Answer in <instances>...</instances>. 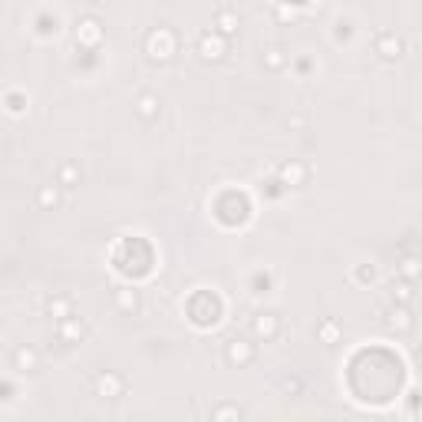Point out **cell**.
<instances>
[{
  "label": "cell",
  "mask_w": 422,
  "mask_h": 422,
  "mask_svg": "<svg viewBox=\"0 0 422 422\" xmlns=\"http://www.w3.org/2000/svg\"><path fill=\"white\" fill-rule=\"evenodd\" d=\"M189 317L195 327H215L221 320V300L211 290H198L189 300Z\"/></svg>",
  "instance_id": "6da1fadb"
},
{
  "label": "cell",
  "mask_w": 422,
  "mask_h": 422,
  "mask_svg": "<svg viewBox=\"0 0 422 422\" xmlns=\"http://www.w3.org/2000/svg\"><path fill=\"white\" fill-rule=\"evenodd\" d=\"M175 53H179V36H175V30L159 27L145 36V56H149L152 63H169Z\"/></svg>",
  "instance_id": "7a4b0ae2"
},
{
  "label": "cell",
  "mask_w": 422,
  "mask_h": 422,
  "mask_svg": "<svg viewBox=\"0 0 422 422\" xmlns=\"http://www.w3.org/2000/svg\"><path fill=\"white\" fill-rule=\"evenodd\" d=\"M126 389H129L126 376H122V373H112V369H106V373H99V376L93 379V393H96L99 399H109V403L122 399Z\"/></svg>",
  "instance_id": "3957f363"
},
{
  "label": "cell",
  "mask_w": 422,
  "mask_h": 422,
  "mask_svg": "<svg viewBox=\"0 0 422 422\" xmlns=\"http://www.w3.org/2000/svg\"><path fill=\"white\" fill-rule=\"evenodd\" d=\"M198 56L205 60V63H221L228 56V36L215 33V30H208V33L198 36V43H195Z\"/></svg>",
  "instance_id": "277c9868"
},
{
  "label": "cell",
  "mask_w": 422,
  "mask_h": 422,
  "mask_svg": "<svg viewBox=\"0 0 422 422\" xmlns=\"http://www.w3.org/2000/svg\"><path fill=\"white\" fill-rule=\"evenodd\" d=\"M225 359H228V366H234V369H248L254 359H258V347H254L251 340L234 337V340H228V347H225Z\"/></svg>",
  "instance_id": "5b68a950"
},
{
  "label": "cell",
  "mask_w": 422,
  "mask_h": 422,
  "mask_svg": "<svg viewBox=\"0 0 422 422\" xmlns=\"http://www.w3.org/2000/svg\"><path fill=\"white\" fill-rule=\"evenodd\" d=\"M307 179H310V169L300 159H288V162L278 165V181L284 189H304Z\"/></svg>",
  "instance_id": "8992f818"
},
{
  "label": "cell",
  "mask_w": 422,
  "mask_h": 422,
  "mask_svg": "<svg viewBox=\"0 0 422 422\" xmlns=\"http://www.w3.org/2000/svg\"><path fill=\"white\" fill-rule=\"evenodd\" d=\"M76 43L83 50H99V43H102V23H99V17H93V14L80 17V23H76Z\"/></svg>",
  "instance_id": "52a82bcc"
},
{
  "label": "cell",
  "mask_w": 422,
  "mask_h": 422,
  "mask_svg": "<svg viewBox=\"0 0 422 422\" xmlns=\"http://www.w3.org/2000/svg\"><path fill=\"white\" fill-rule=\"evenodd\" d=\"M56 337H60V343H66V347H76V343H83L86 337H90V327H86V320L70 314L66 320L56 324Z\"/></svg>",
  "instance_id": "ba28073f"
},
{
  "label": "cell",
  "mask_w": 422,
  "mask_h": 422,
  "mask_svg": "<svg viewBox=\"0 0 422 422\" xmlns=\"http://www.w3.org/2000/svg\"><path fill=\"white\" fill-rule=\"evenodd\" d=\"M376 53H379V60L396 63V60L406 53V40L399 33H393V30H383V33L376 36Z\"/></svg>",
  "instance_id": "9c48e42d"
},
{
  "label": "cell",
  "mask_w": 422,
  "mask_h": 422,
  "mask_svg": "<svg viewBox=\"0 0 422 422\" xmlns=\"http://www.w3.org/2000/svg\"><path fill=\"white\" fill-rule=\"evenodd\" d=\"M280 330H284V324H280L278 314H258L251 320V333L258 337V340H264V343H274L280 337Z\"/></svg>",
  "instance_id": "30bf717a"
},
{
  "label": "cell",
  "mask_w": 422,
  "mask_h": 422,
  "mask_svg": "<svg viewBox=\"0 0 422 422\" xmlns=\"http://www.w3.org/2000/svg\"><path fill=\"white\" fill-rule=\"evenodd\" d=\"M413 327H416V320H413L409 304H393L386 310V330L389 333H409Z\"/></svg>",
  "instance_id": "8fae6325"
},
{
  "label": "cell",
  "mask_w": 422,
  "mask_h": 422,
  "mask_svg": "<svg viewBox=\"0 0 422 422\" xmlns=\"http://www.w3.org/2000/svg\"><path fill=\"white\" fill-rule=\"evenodd\" d=\"M112 304H116L119 314L135 317L139 310H142V294H139L135 288H116L112 290Z\"/></svg>",
  "instance_id": "7c38bea8"
},
{
  "label": "cell",
  "mask_w": 422,
  "mask_h": 422,
  "mask_svg": "<svg viewBox=\"0 0 422 422\" xmlns=\"http://www.w3.org/2000/svg\"><path fill=\"white\" fill-rule=\"evenodd\" d=\"M317 343H324V347H337L343 340V324L337 317H324V320H317V330H314Z\"/></svg>",
  "instance_id": "4fadbf2b"
},
{
  "label": "cell",
  "mask_w": 422,
  "mask_h": 422,
  "mask_svg": "<svg viewBox=\"0 0 422 422\" xmlns=\"http://www.w3.org/2000/svg\"><path fill=\"white\" fill-rule=\"evenodd\" d=\"M162 112V99L155 96V93H139L135 96V116L142 119V122H155Z\"/></svg>",
  "instance_id": "5bb4252c"
},
{
  "label": "cell",
  "mask_w": 422,
  "mask_h": 422,
  "mask_svg": "<svg viewBox=\"0 0 422 422\" xmlns=\"http://www.w3.org/2000/svg\"><path fill=\"white\" fill-rule=\"evenodd\" d=\"M60 201H63V191H60V185H40L36 189V208L40 211H53V208H60Z\"/></svg>",
  "instance_id": "9a60e30c"
},
{
  "label": "cell",
  "mask_w": 422,
  "mask_h": 422,
  "mask_svg": "<svg viewBox=\"0 0 422 422\" xmlns=\"http://www.w3.org/2000/svg\"><path fill=\"white\" fill-rule=\"evenodd\" d=\"M14 366H17L20 373H33V369L40 366V353H36L33 347H17V350H14Z\"/></svg>",
  "instance_id": "2e32d148"
},
{
  "label": "cell",
  "mask_w": 422,
  "mask_h": 422,
  "mask_svg": "<svg viewBox=\"0 0 422 422\" xmlns=\"http://www.w3.org/2000/svg\"><path fill=\"white\" fill-rule=\"evenodd\" d=\"M46 314L53 317L56 324H60V320H66V317L73 314V297H66V294L50 297V300H46Z\"/></svg>",
  "instance_id": "e0dca14e"
},
{
  "label": "cell",
  "mask_w": 422,
  "mask_h": 422,
  "mask_svg": "<svg viewBox=\"0 0 422 422\" xmlns=\"http://www.w3.org/2000/svg\"><path fill=\"white\" fill-rule=\"evenodd\" d=\"M215 33L228 36V40L238 33V14H234V10H218L215 14Z\"/></svg>",
  "instance_id": "ac0fdd59"
},
{
  "label": "cell",
  "mask_w": 422,
  "mask_h": 422,
  "mask_svg": "<svg viewBox=\"0 0 422 422\" xmlns=\"http://www.w3.org/2000/svg\"><path fill=\"white\" fill-rule=\"evenodd\" d=\"M80 165L76 162H63L60 165V169H56V185H60V189H76V185H80Z\"/></svg>",
  "instance_id": "d6986e66"
},
{
  "label": "cell",
  "mask_w": 422,
  "mask_h": 422,
  "mask_svg": "<svg viewBox=\"0 0 422 422\" xmlns=\"http://www.w3.org/2000/svg\"><path fill=\"white\" fill-rule=\"evenodd\" d=\"M284 66H288V53H284L280 46H268V50H264V70L280 73Z\"/></svg>",
  "instance_id": "ffe728a7"
},
{
  "label": "cell",
  "mask_w": 422,
  "mask_h": 422,
  "mask_svg": "<svg viewBox=\"0 0 422 422\" xmlns=\"http://www.w3.org/2000/svg\"><path fill=\"white\" fill-rule=\"evenodd\" d=\"M393 300L396 304H413L416 300V280H396L393 284Z\"/></svg>",
  "instance_id": "44dd1931"
},
{
  "label": "cell",
  "mask_w": 422,
  "mask_h": 422,
  "mask_svg": "<svg viewBox=\"0 0 422 422\" xmlns=\"http://www.w3.org/2000/svg\"><path fill=\"white\" fill-rule=\"evenodd\" d=\"M4 102H7V112H14V116H23V112H27V96H23V93H7Z\"/></svg>",
  "instance_id": "7402d4cb"
},
{
  "label": "cell",
  "mask_w": 422,
  "mask_h": 422,
  "mask_svg": "<svg viewBox=\"0 0 422 422\" xmlns=\"http://www.w3.org/2000/svg\"><path fill=\"white\" fill-rule=\"evenodd\" d=\"M399 274H403L406 280L419 278V258H403V260H399Z\"/></svg>",
  "instance_id": "603a6c76"
},
{
  "label": "cell",
  "mask_w": 422,
  "mask_h": 422,
  "mask_svg": "<svg viewBox=\"0 0 422 422\" xmlns=\"http://www.w3.org/2000/svg\"><path fill=\"white\" fill-rule=\"evenodd\" d=\"M353 278H357L359 284H373V280H376V268H373V264H359V268L353 270Z\"/></svg>",
  "instance_id": "cb8c5ba5"
},
{
  "label": "cell",
  "mask_w": 422,
  "mask_h": 422,
  "mask_svg": "<svg viewBox=\"0 0 422 422\" xmlns=\"http://www.w3.org/2000/svg\"><path fill=\"white\" fill-rule=\"evenodd\" d=\"M251 290H254V294H268V290H270V274H254V278H251Z\"/></svg>",
  "instance_id": "d4e9b609"
},
{
  "label": "cell",
  "mask_w": 422,
  "mask_h": 422,
  "mask_svg": "<svg viewBox=\"0 0 422 422\" xmlns=\"http://www.w3.org/2000/svg\"><path fill=\"white\" fill-rule=\"evenodd\" d=\"M238 416H241L238 406H218L215 413H211V419H238Z\"/></svg>",
  "instance_id": "484cf974"
},
{
  "label": "cell",
  "mask_w": 422,
  "mask_h": 422,
  "mask_svg": "<svg viewBox=\"0 0 422 422\" xmlns=\"http://www.w3.org/2000/svg\"><path fill=\"white\" fill-rule=\"evenodd\" d=\"M274 17H278L280 23H290V20H294V10H290V7H278V10H274Z\"/></svg>",
  "instance_id": "4316f807"
}]
</instances>
